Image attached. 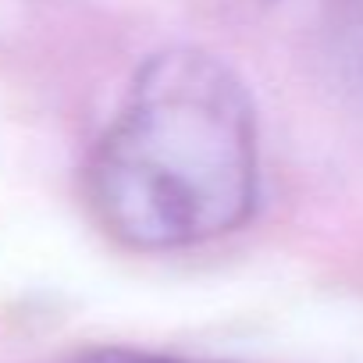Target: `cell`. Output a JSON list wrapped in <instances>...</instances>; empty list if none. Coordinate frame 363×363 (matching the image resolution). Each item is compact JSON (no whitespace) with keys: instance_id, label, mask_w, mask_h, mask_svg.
<instances>
[{"instance_id":"1","label":"cell","mask_w":363,"mask_h":363,"mask_svg":"<svg viewBox=\"0 0 363 363\" xmlns=\"http://www.w3.org/2000/svg\"><path fill=\"white\" fill-rule=\"evenodd\" d=\"M100 228L146 253L186 250L242 228L260 196L257 111L214 54L150 57L86 167Z\"/></svg>"},{"instance_id":"2","label":"cell","mask_w":363,"mask_h":363,"mask_svg":"<svg viewBox=\"0 0 363 363\" xmlns=\"http://www.w3.org/2000/svg\"><path fill=\"white\" fill-rule=\"evenodd\" d=\"M72 363H189V359H174V356H157V352H135V349H96L86 352Z\"/></svg>"}]
</instances>
